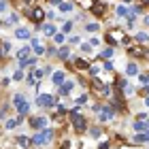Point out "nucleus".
Returning <instances> with one entry per match:
<instances>
[{"mask_svg": "<svg viewBox=\"0 0 149 149\" xmlns=\"http://www.w3.org/2000/svg\"><path fill=\"white\" fill-rule=\"evenodd\" d=\"M51 139H53V130H51V128H45V130H40L36 136L30 141V143L32 145H47Z\"/></svg>", "mask_w": 149, "mask_h": 149, "instance_id": "1", "label": "nucleus"}, {"mask_svg": "<svg viewBox=\"0 0 149 149\" xmlns=\"http://www.w3.org/2000/svg\"><path fill=\"white\" fill-rule=\"evenodd\" d=\"M70 119H72V128L74 130H79V132H83L87 124H85V117H81L79 113H70Z\"/></svg>", "mask_w": 149, "mask_h": 149, "instance_id": "2", "label": "nucleus"}, {"mask_svg": "<svg viewBox=\"0 0 149 149\" xmlns=\"http://www.w3.org/2000/svg\"><path fill=\"white\" fill-rule=\"evenodd\" d=\"M53 102H56V98L49 96V94H40V96L36 98V104L38 107H45V109H47V107H53Z\"/></svg>", "mask_w": 149, "mask_h": 149, "instance_id": "3", "label": "nucleus"}, {"mask_svg": "<svg viewBox=\"0 0 149 149\" xmlns=\"http://www.w3.org/2000/svg\"><path fill=\"white\" fill-rule=\"evenodd\" d=\"M45 17V11L40 9V6H34V9H30V19L34 24H40V19Z\"/></svg>", "mask_w": 149, "mask_h": 149, "instance_id": "4", "label": "nucleus"}, {"mask_svg": "<svg viewBox=\"0 0 149 149\" xmlns=\"http://www.w3.org/2000/svg\"><path fill=\"white\" fill-rule=\"evenodd\" d=\"M113 119V107L111 104H104L100 109V121H111Z\"/></svg>", "mask_w": 149, "mask_h": 149, "instance_id": "5", "label": "nucleus"}, {"mask_svg": "<svg viewBox=\"0 0 149 149\" xmlns=\"http://www.w3.org/2000/svg\"><path fill=\"white\" fill-rule=\"evenodd\" d=\"M92 13H94L96 17H102L104 13H107V4H104V2H96V4L92 6Z\"/></svg>", "mask_w": 149, "mask_h": 149, "instance_id": "6", "label": "nucleus"}, {"mask_svg": "<svg viewBox=\"0 0 149 149\" xmlns=\"http://www.w3.org/2000/svg\"><path fill=\"white\" fill-rule=\"evenodd\" d=\"M30 126L34 128V130H45V126H47V119L45 117H34L30 121Z\"/></svg>", "mask_w": 149, "mask_h": 149, "instance_id": "7", "label": "nucleus"}, {"mask_svg": "<svg viewBox=\"0 0 149 149\" xmlns=\"http://www.w3.org/2000/svg\"><path fill=\"white\" fill-rule=\"evenodd\" d=\"M132 141H134L136 145H143V143H147V141H149V132H136V136H134Z\"/></svg>", "mask_w": 149, "mask_h": 149, "instance_id": "8", "label": "nucleus"}, {"mask_svg": "<svg viewBox=\"0 0 149 149\" xmlns=\"http://www.w3.org/2000/svg\"><path fill=\"white\" fill-rule=\"evenodd\" d=\"M15 36H17L19 40H28V38H30V32L26 30V28H17V30H15Z\"/></svg>", "mask_w": 149, "mask_h": 149, "instance_id": "9", "label": "nucleus"}, {"mask_svg": "<svg viewBox=\"0 0 149 149\" xmlns=\"http://www.w3.org/2000/svg\"><path fill=\"white\" fill-rule=\"evenodd\" d=\"M72 87H74V83H70V81H68V83H64L62 87H60V94H62V96H68V94L72 92Z\"/></svg>", "mask_w": 149, "mask_h": 149, "instance_id": "10", "label": "nucleus"}, {"mask_svg": "<svg viewBox=\"0 0 149 149\" xmlns=\"http://www.w3.org/2000/svg\"><path fill=\"white\" fill-rule=\"evenodd\" d=\"M17 111H19V115H22V117H24V115H28V113H30V104H28V102H26V100H24V102H22V104L17 107Z\"/></svg>", "mask_w": 149, "mask_h": 149, "instance_id": "11", "label": "nucleus"}, {"mask_svg": "<svg viewBox=\"0 0 149 149\" xmlns=\"http://www.w3.org/2000/svg\"><path fill=\"white\" fill-rule=\"evenodd\" d=\"M19 121H22V117H19V119H6L4 128H6V130H13L15 126H19Z\"/></svg>", "mask_w": 149, "mask_h": 149, "instance_id": "12", "label": "nucleus"}, {"mask_svg": "<svg viewBox=\"0 0 149 149\" xmlns=\"http://www.w3.org/2000/svg\"><path fill=\"white\" fill-rule=\"evenodd\" d=\"M62 81H64V72H53V83L56 85H62Z\"/></svg>", "mask_w": 149, "mask_h": 149, "instance_id": "13", "label": "nucleus"}, {"mask_svg": "<svg viewBox=\"0 0 149 149\" xmlns=\"http://www.w3.org/2000/svg\"><path fill=\"white\" fill-rule=\"evenodd\" d=\"M74 64H77V68H81V70H90V64H87L85 60H74Z\"/></svg>", "mask_w": 149, "mask_h": 149, "instance_id": "14", "label": "nucleus"}, {"mask_svg": "<svg viewBox=\"0 0 149 149\" xmlns=\"http://www.w3.org/2000/svg\"><path fill=\"white\" fill-rule=\"evenodd\" d=\"M68 56H70V51L66 49V47H62V49L58 51V58H60V60H68Z\"/></svg>", "mask_w": 149, "mask_h": 149, "instance_id": "15", "label": "nucleus"}, {"mask_svg": "<svg viewBox=\"0 0 149 149\" xmlns=\"http://www.w3.org/2000/svg\"><path fill=\"white\" fill-rule=\"evenodd\" d=\"M58 6H60V11H62V13H68V11H72V4H70V2H60Z\"/></svg>", "mask_w": 149, "mask_h": 149, "instance_id": "16", "label": "nucleus"}, {"mask_svg": "<svg viewBox=\"0 0 149 149\" xmlns=\"http://www.w3.org/2000/svg\"><path fill=\"white\" fill-rule=\"evenodd\" d=\"M134 130H136V132H145V121L143 119L134 121Z\"/></svg>", "mask_w": 149, "mask_h": 149, "instance_id": "17", "label": "nucleus"}, {"mask_svg": "<svg viewBox=\"0 0 149 149\" xmlns=\"http://www.w3.org/2000/svg\"><path fill=\"white\" fill-rule=\"evenodd\" d=\"M24 102V94H15V96H13V107H19Z\"/></svg>", "mask_w": 149, "mask_h": 149, "instance_id": "18", "label": "nucleus"}, {"mask_svg": "<svg viewBox=\"0 0 149 149\" xmlns=\"http://www.w3.org/2000/svg\"><path fill=\"white\" fill-rule=\"evenodd\" d=\"M43 32H45V34H49V36H51V34H56V28H53L51 24H45V26H43Z\"/></svg>", "mask_w": 149, "mask_h": 149, "instance_id": "19", "label": "nucleus"}, {"mask_svg": "<svg viewBox=\"0 0 149 149\" xmlns=\"http://www.w3.org/2000/svg\"><path fill=\"white\" fill-rule=\"evenodd\" d=\"M126 72L130 74V77H134V74L139 72V68H136V64H134V62H132V64H128V70H126Z\"/></svg>", "mask_w": 149, "mask_h": 149, "instance_id": "20", "label": "nucleus"}, {"mask_svg": "<svg viewBox=\"0 0 149 149\" xmlns=\"http://www.w3.org/2000/svg\"><path fill=\"white\" fill-rule=\"evenodd\" d=\"M130 53H132V56H143L145 49H143V47H130Z\"/></svg>", "mask_w": 149, "mask_h": 149, "instance_id": "21", "label": "nucleus"}, {"mask_svg": "<svg viewBox=\"0 0 149 149\" xmlns=\"http://www.w3.org/2000/svg\"><path fill=\"white\" fill-rule=\"evenodd\" d=\"M17 145L19 147H28V145H32L30 141H26V136H17Z\"/></svg>", "mask_w": 149, "mask_h": 149, "instance_id": "22", "label": "nucleus"}, {"mask_svg": "<svg viewBox=\"0 0 149 149\" xmlns=\"http://www.w3.org/2000/svg\"><path fill=\"white\" fill-rule=\"evenodd\" d=\"M98 94H100V96H109V94H111V90H109L107 85H100V87H98Z\"/></svg>", "mask_w": 149, "mask_h": 149, "instance_id": "23", "label": "nucleus"}, {"mask_svg": "<svg viewBox=\"0 0 149 149\" xmlns=\"http://www.w3.org/2000/svg\"><path fill=\"white\" fill-rule=\"evenodd\" d=\"M30 53H32V49H30V47H24V49H22V51H19V53H17V56H19V58H28V56H30Z\"/></svg>", "mask_w": 149, "mask_h": 149, "instance_id": "24", "label": "nucleus"}, {"mask_svg": "<svg viewBox=\"0 0 149 149\" xmlns=\"http://www.w3.org/2000/svg\"><path fill=\"white\" fill-rule=\"evenodd\" d=\"M53 40H56V43H64V40H66L64 32H58V34H53Z\"/></svg>", "mask_w": 149, "mask_h": 149, "instance_id": "25", "label": "nucleus"}, {"mask_svg": "<svg viewBox=\"0 0 149 149\" xmlns=\"http://www.w3.org/2000/svg\"><path fill=\"white\" fill-rule=\"evenodd\" d=\"M32 49H34V53H36V56H43V53H45V49L40 47V43H38V45H32Z\"/></svg>", "mask_w": 149, "mask_h": 149, "instance_id": "26", "label": "nucleus"}, {"mask_svg": "<svg viewBox=\"0 0 149 149\" xmlns=\"http://www.w3.org/2000/svg\"><path fill=\"white\" fill-rule=\"evenodd\" d=\"M136 38L141 40V43H145V40H149V34H145V32H139V34H136Z\"/></svg>", "mask_w": 149, "mask_h": 149, "instance_id": "27", "label": "nucleus"}, {"mask_svg": "<svg viewBox=\"0 0 149 149\" xmlns=\"http://www.w3.org/2000/svg\"><path fill=\"white\" fill-rule=\"evenodd\" d=\"M43 74H45V70H43V68H36V70H34V79H40Z\"/></svg>", "mask_w": 149, "mask_h": 149, "instance_id": "28", "label": "nucleus"}, {"mask_svg": "<svg viewBox=\"0 0 149 149\" xmlns=\"http://www.w3.org/2000/svg\"><path fill=\"white\" fill-rule=\"evenodd\" d=\"M92 136H100V134H102V130H100V128H92Z\"/></svg>", "mask_w": 149, "mask_h": 149, "instance_id": "29", "label": "nucleus"}, {"mask_svg": "<svg viewBox=\"0 0 149 149\" xmlns=\"http://www.w3.org/2000/svg\"><path fill=\"white\" fill-rule=\"evenodd\" d=\"M117 15H128V9L126 6H117Z\"/></svg>", "mask_w": 149, "mask_h": 149, "instance_id": "30", "label": "nucleus"}, {"mask_svg": "<svg viewBox=\"0 0 149 149\" xmlns=\"http://www.w3.org/2000/svg\"><path fill=\"white\" fill-rule=\"evenodd\" d=\"M98 30V24H87V32H96Z\"/></svg>", "mask_w": 149, "mask_h": 149, "instance_id": "31", "label": "nucleus"}, {"mask_svg": "<svg viewBox=\"0 0 149 149\" xmlns=\"http://www.w3.org/2000/svg\"><path fill=\"white\" fill-rule=\"evenodd\" d=\"M26 81H28V85H36V79H34V74H28V79H26Z\"/></svg>", "mask_w": 149, "mask_h": 149, "instance_id": "32", "label": "nucleus"}, {"mask_svg": "<svg viewBox=\"0 0 149 149\" xmlns=\"http://www.w3.org/2000/svg\"><path fill=\"white\" fill-rule=\"evenodd\" d=\"M13 79H15V81H22V79H24V72H22V70H17L15 74H13Z\"/></svg>", "mask_w": 149, "mask_h": 149, "instance_id": "33", "label": "nucleus"}, {"mask_svg": "<svg viewBox=\"0 0 149 149\" xmlns=\"http://www.w3.org/2000/svg\"><path fill=\"white\" fill-rule=\"evenodd\" d=\"M6 24H9V26H11V24H17V15H11L9 19H6Z\"/></svg>", "mask_w": 149, "mask_h": 149, "instance_id": "34", "label": "nucleus"}, {"mask_svg": "<svg viewBox=\"0 0 149 149\" xmlns=\"http://www.w3.org/2000/svg\"><path fill=\"white\" fill-rule=\"evenodd\" d=\"M70 28H72V22H66V24H64V28H62V32H68Z\"/></svg>", "mask_w": 149, "mask_h": 149, "instance_id": "35", "label": "nucleus"}, {"mask_svg": "<svg viewBox=\"0 0 149 149\" xmlns=\"http://www.w3.org/2000/svg\"><path fill=\"white\" fill-rule=\"evenodd\" d=\"M113 56V49H104L102 51V58H111Z\"/></svg>", "mask_w": 149, "mask_h": 149, "instance_id": "36", "label": "nucleus"}, {"mask_svg": "<svg viewBox=\"0 0 149 149\" xmlns=\"http://www.w3.org/2000/svg\"><path fill=\"white\" fill-rule=\"evenodd\" d=\"M2 11H6V2H4V0H0V13H2Z\"/></svg>", "mask_w": 149, "mask_h": 149, "instance_id": "37", "label": "nucleus"}, {"mask_svg": "<svg viewBox=\"0 0 149 149\" xmlns=\"http://www.w3.org/2000/svg\"><path fill=\"white\" fill-rule=\"evenodd\" d=\"M143 94H145V96H149V83H147V87H143Z\"/></svg>", "mask_w": 149, "mask_h": 149, "instance_id": "38", "label": "nucleus"}, {"mask_svg": "<svg viewBox=\"0 0 149 149\" xmlns=\"http://www.w3.org/2000/svg\"><path fill=\"white\" fill-rule=\"evenodd\" d=\"M98 149H109V143H102V145H100Z\"/></svg>", "mask_w": 149, "mask_h": 149, "instance_id": "39", "label": "nucleus"}, {"mask_svg": "<svg viewBox=\"0 0 149 149\" xmlns=\"http://www.w3.org/2000/svg\"><path fill=\"white\" fill-rule=\"evenodd\" d=\"M145 132H149V119H147V124H145Z\"/></svg>", "mask_w": 149, "mask_h": 149, "instance_id": "40", "label": "nucleus"}, {"mask_svg": "<svg viewBox=\"0 0 149 149\" xmlns=\"http://www.w3.org/2000/svg\"><path fill=\"white\" fill-rule=\"evenodd\" d=\"M145 104H147V107H149V96H145Z\"/></svg>", "mask_w": 149, "mask_h": 149, "instance_id": "41", "label": "nucleus"}, {"mask_svg": "<svg viewBox=\"0 0 149 149\" xmlns=\"http://www.w3.org/2000/svg\"><path fill=\"white\" fill-rule=\"evenodd\" d=\"M143 22H145V24H147V26H149V17H145V19H143Z\"/></svg>", "mask_w": 149, "mask_h": 149, "instance_id": "42", "label": "nucleus"}, {"mask_svg": "<svg viewBox=\"0 0 149 149\" xmlns=\"http://www.w3.org/2000/svg\"><path fill=\"white\" fill-rule=\"evenodd\" d=\"M126 2H141V0H126Z\"/></svg>", "mask_w": 149, "mask_h": 149, "instance_id": "43", "label": "nucleus"}, {"mask_svg": "<svg viewBox=\"0 0 149 149\" xmlns=\"http://www.w3.org/2000/svg\"><path fill=\"white\" fill-rule=\"evenodd\" d=\"M147 81H149V74H147Z\"/></svg>", "mask_w": 149, "mask_h": 149, "instance_id": "44", "label": "nucleus"}]
</instances>
